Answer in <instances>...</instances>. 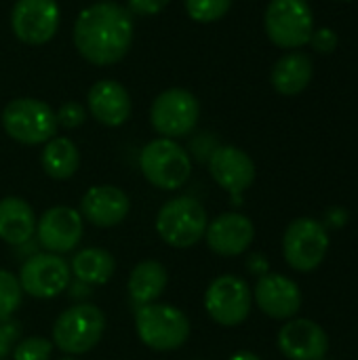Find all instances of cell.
Here are the masks:
<instances>
[{"label": "cell", "instance_id": "obj_1", "mask_svg": "<svg viewBox=\"0 0 358 360\" xmlns=\"http://www.w3.org/2000/svg\"><path fill=\"white\" fill-rule=\"evenodd\" d=\"M133 42V15L116 2H97L84 8L74 23V44L93 65L120 61Z\"/></svg>", "mask_w": 358, "mask_h": 360}, {"label": "cell", "instance_id": "obj_2", "mask_svg": "<svg viewBox=\"0 0 358 360\" xmlns=\"http://www.w3.org/2000/svg\"><path fill=\"white\" fill-rule=\"evenodd\" d=\"M135 329L141 344L158 352L177 350L190 338L188 316L175 306L156 304V302L139 306L135 314Z\"/></svg>", "mask_w": 358, "mask_h": 360}, {"label": "cell", "instance_id": "obj_3", "mask_svg": "<svg viewBox=\"0 0 358 360\" xmlns=\"http://www.w3.org/2000/svg\"><path fill=\"white\" fill-rule=\"evenodd\" d=\"M207 226V211L192 196L171 198L156 215L158 236L175 249H188L200 243L205 238Z\"/></svg>", "mask_w": 358, "mask_h": 360}, {"label": "cell", "instance_id": "obj_4", "mask_svg": "<svg viewBox=\"0 0 358 360\" xmlns=\"http://www.w3.org/2000/svg\"><path fill=\"white\" fill-rule=\"evenodd\" d=\"M106 331V316L93 304H78L63 310L53 325V344L65 354L93 350Z\"/></svg>", "mask_w": 358, "mask_h": 360}, {"label": "cell", "instance_id": "obj_5", "mask_svg": "<svg viewBox=\"0 0 358 360\" xmlns=\"http://www.w3.org/2000/svg\"><path fill=\"white\" fill-rule=\"evenodd\" d=\"M143 177L160 190H179L192 171L188 152L173 139L158 137L143 146L139 154Z\"/></svg>", "mask_w": 358, "mask_h": 360}, {"label": "cell", "instance_id": "obj_6", "mask_svg": "<svg viewBox=\"0 0 358 360\" xmlns=\"http://www.w3.org/2000/svg\"><path fill=\"white\" fill-rule=\"evenodd\" d=\"M2 127L6 135L19 143L36 146L55 137L57 118L49 103L32 97H19L2 110Z\"/></svg>", "mask_w": 358, "mask_h": 360}, {"label": "cell", "instance_id": "obj_7", "mask_svg": "<svg viewBox=\"0 0 358 360\" xmlns=\"http://www.w3.org/2000/svg\"><path fill=\"white\" fill-rule=\"evenodd\" d=\"M329 253V232L323 221L312 217L293 219L283 236L285 262L298 272L317 270Z\"/></svg>", "mask_w": 358, "mask_h": 360}, {"label": "cell", "instance_id": "obj_8", "mask_svg": "<svg viewBox=\"0 0 358 360\" xmlns=\"http://www.w3.org/2000/svg\"><path fill=\"white\" fill-rule=\"evenodd\" d=\"M266 32L276 46H304L314 32L310 4L306 0H270L266 8Z\"/></svg>", "mask_w": 358, "mask_h": 360}, {"label": "cell", "instance_id": "obj_9", "mask_svg": "<svg viewBox=\"0 0 358 360\" xmlns=\"http://www.w3.org/2000/svg\"><path fill=\"white\" fill-rule=\"evenodd\" d=\"M253 306L251 287L234 276H217L205 293V310L222 327H236L247 321Z\"/></svg>", "mask_w": 358, "mask_h": 360}, {"label": "cell", "instance_id": "obj_10", "mask_svg": "<svg viewBox=\"0 0 358 360\" xmlns=\"http://www.w3.org/2000/svg\"><path fill=\"white\" fill-rule=\"evenodd\" d=\"M200 116V103L186 89H169L160 93L150 110L152 127L167 139L188 135Z\"/></svg>", "mask_w": 358, "mask_h": 360}, {"label": "cell", "instance_id": "obj_11", "mask_svg": "<svg viewBox=\"0 0 358 360\" xmlns=\"http://www.w3.org/2000/svg\"><path fill=\"white\" fill-rule=\"evenodd\" d=\"M70 264L55 253H38L23 262L19 270L21 291L38 297L51 300L63 293L70 287Z\"/></svg>", "mask_w": 358, "mask_h": 360}, {"label": "cell", "instance_id": "obj_12", "mask_svg": "<svg viewBox=\"0 0 358 360\" xmlns=\"http://www.w3.org/2000/svg\"><path fill=\"white\" fill-rule=\"evenodd\" d=\"M13 34L25 44L49 42L59 27V6L55 0H17L11 13Z\"/></svg>", "mask_w": 358, "mask_h": 360}, {"label": "cell", "instance_id": "obj_13", "mask_svg": "<svg viewBox=\"0 0 358 360\" xmlns=\"http://www.w3.org/2000/svg\"><path fill=\"white\" fill-rule=\"evenodd\" d=\"M84 232V219L80 211L70 207H51L42 213V217L36 224L38 243L46 253H68L78 247Z\"/></svg>", "mask_w": 358, "mask_h": 360}, {"label": "cell", "instance_id": "obj_14", "mask_svg": "<svg viewBox=\"0 0 358 360\" xmlns=\"http://www.w3.org/2000/svg\"><path fill=\"white\" fill-rule=\"evenodd\" d=\"M253 300L266 316L291 321L302 308V289L289 276L266 272L255 283Z\"/></svg>", "mask_w": 358, "mask_h": 360}, {"label": "cell", "instance_id": "obj_15", "mask_svg": "<svg viewBox=\"0 0 358 360\" xmlns=\"http://www.w3.org/2000/svg\"><path fill=\"white\" fill-rule=\"evenodd\" d=\"M279 348L289 360H323L329 352V335L310 319H291L279 331Z\"/></svg>", "mask_w": 358, "mask_h": 360}, {"label": "cell", "instance_id": "obj_16", "mask_svg": "<svg viewBox=\"0 0 358 360\" xmlns=\"http://www.w3.org/2000/svg\"><path fill=\"white\" fill-rule=\"evenodd\" d=\"M205 238L213 253L224 257H236L251 247L255 238V226L247 215L230 211L222 213L207 226Z\"/></svg>", "mask_w": 358, "mask_h": 360}, {"label": "cell", "instance_id": "obj_17", "mask_svg": "<svg viewBox=\"0 0 358 360\" xmlns=\"http://www.w3.org/2000/svg\"><path fill=\"white\" fill-rule=\"evenodd\" d=\"M211 177L230 194H241L255 181V165L247 152L236 146H219L209 156Z\"/></svg>", "mask_w": 358, "mask_h": 360}, {"label": "cell", "instance_id": "obj_18", "mask_svg": "<svg viewBox=\"0 0 358 360\" xmlns=\"http://www.w3.org/2000/svg\"><path fill=\"white\" fill-rule=\"evenodd\" d=\"M131 209L129 196L116 186H93L80 200V215L97 228L118 226Z\"/></svg>", "mask_w": 358, "mask_h": 360}, {"label": "cell", "instance_id": "obj_19", "mask_svg": "<svg viewBox=\"0 0 358 360\" xmlns=\"http://www.w3.org/2000/svg\"><path fill=\"white\" fill-rule=\"evenodd\" d=\"M89 112L106 127H120L131 116V97L116 80H99L91 86L87 97Z\"/></svg>", "mask_w": 358, "mask_h": 360}, {"label": "cell", "instance_id": "obj_20", "mask_svg": "<svg viewBox=\"0 0 358 360\" xmlns=\"http://www.w3.org/2000/svg\"><path fill=\"white\" fill-rule=\"evenodd\" d=\"M36 234V215L32 207L17 196L0 200V238L13 247L25 245Z\"/></svg>", "mask_w": 358, "mask_h": 360}, {"label": "cell", "instance_id": "obj_21", "mask_svg": "<svg viewBox=\"0 0 358 360\" xmlns=\"http://www.w3.org/2000/svg\"><path fill=\"white\" fill-rule=\"evenodd\" d=\"M167 283H169L167 268L160 262L146 259L137 264L129 276V295L139 306L154 304L165 293Z\"/></svg>", "mask_w": 358, "mask_h": 360}, {"label": "cell", "instance_id": "obj_22", "mask_svg": "<svg viewBox=\"0 0 358 360\" xmlns=\"http://www.w3.org/2000/svg\"><path fill=\"white\" fill-rule=\"evenodd\" d=\"M312 80V61L304 53H289L281 57L272 70V86L281 95H298Z\"/></svg>", "mask_w": 358, "mask_h": 360}, {"label": "cell", "instance_id": "obj_23", "mask_svg": "<svg viewBox=\"0 0 358 360\" xmlns=\"http://www.w3.org/2000/svg\"><path fill=\"white\" fill-rule=\"evenodd\" d=\"M72 274L84 285H106L116 270L112 253L99 247H87L72 257Z\"/></svg>", "mask_w": 358, "mask_h": 360}, {"label": "cell", "instance_id": "obj_24", "mask_svg": "<svg viewBox=\"0 0 358 360\" xmlns=\"http://www.w3.org/2000/svg\"><path fill=\"white\" fill-rule=\"evenodd\" d=\"M40 162H42L44 173L51 179L63 181V179H70L78 171L80 154L74 141H70L68 137H53L46 141Z\"/></svg>", "mask_w": 358, "mask_h": 360}, {"label": "cell", "instance_id": "obj_25", "mask_svg": "<svg viewBox=\"0 0 358 360\" xmlns=\"http://www.w3.org/2000/svg\"><path fill=\"white\" fill-rule=\"evenodd\" d=\"M21 295L23 291L19 278L8 270H0V323L8 321L15 314V310H19Z\"/></svg>", "mask_w": 358, "mask_h": 360}, {"label": "cell", "instance_id": "obj_26", "mask_svg": "<svg viewBox=\"0 0 358 360\" xmlns=\"http://www.w3.org/2000/svg\"><path fill=\"white\" fill-rule=\"evenodd\" d=\"M232 6V0H186L188 15L198 23H213L222 19Z\"/></svg>", "mask_w": 358, "mask_h": 360}, {"label": "cell", "instance_id": "obj_27", "mask_svg": "<svg viewBox=\"0 0 358 360\" xmlns=\"http://www.w3.org/2000/svg\"><path fill=\"white\" fill-rule=\"evenodd\" d=\"M53 344L44 338H27L13 350L15 360H51Z\"/></svg>", "mask_w": 358, "mask_h": 360}, {"label": "cell", "instance_id": "obj_28", "mask_svg": "<svg viewBox=\"0 0 358 360\" xmlns=\"http://www.w3.org/2000/svg\"><path fill=\"white\" fill-rule=\"evenodd\" d=\"M55 118L57 124H61L63 129H78L87 118V110L78 101H68L55 112Z\"/></svg>", "mask_w": 358, "mask_h": 360}, {"label": "cell", "instance_id": "obj_29", "mask_svg": "<svg viewBox=\"0 0 358 360\" xmlns=\"http://www.w3.org/2000/svg\"><path fill=\"white\" fill-rule=\"evenodd\" d=\"M19 335H21V325L17 321L8 319V321L0 323V360L8 356V352H11L13 344L19 340Z\"/></svg>", "mask_w": 358, "mask_h": 360}, {"label": "cell", "instance_id": "obj_30", "mask_svg": "<svg viewBox=\"0 0 358 360\" xmlns=\"http://www.w3.org/2000/svg\"><path fill=\"white\" fill-rule=\"evenodd\" d=\"M169 0H129V13L139 17L158 15L167 8Z\"/></svg>", "mask_w": 358, "mask_h": 360}, {"label": "cell", "instance_id": "obj_31", "mask_svg": "<svg viewBox=\"0 0 358 360\" xmlns=\"http://www.w3.org/2000/svg\"><path fill=\"white\" fill-rule=\"evenodd\" d=\"M310 42L319 53H333L338 46V34L329 27H321V30L312 32Z\"/></svg>", "mask_w": 358, "mask_h": 360}, {"label": "cell", "instance_id": "obj_32", "mask_svg": "<svg viewBox=\"0 0 358 360\" xmlns=\"http://www.w3.org/2000/svg\"><path fill=\"white\" fill-rule=\"evenodd\" d=\"M249 270L255 272L257 276H264V274L268 272V262H266V257H264V255H253V257L249 259Z\"/></svg>", "mask_w": 358, "mask_h": 360}, {"label": "cell", "instance_id": "obj_33", "mask_svg": "<svg viewBox=\"0 0 358 360\" xmlns=\"http://www.w3.org/2000/svg\"><path fill=\"white\" fill-rule=\"evenodd\" d=\"M327 217L331 219L333 228H342V224H344V219H346V213H344L340 207H333V209L329 211V215H327Z\"/></svg>", "mask_w": 358, "mask_h": 360}, {"label": "cell", "instance_id": "obj_34", "mask_svg": "<svg viewBox=\"0 0 358 360\" xmlns=\"http://www.w3.org/2000/svg\"><path fill=\"white\" fill-rule=\"evenodd\" d=\"M230 360H262L257 354L253 352H236L234 356H230Z\"/></svg>", "mask_w": 358, "mask_h": 360}, {"label": "cell", "instance_id": "obj_35", "mask_svg": "<svg viewBox=\"0 0 358 360\" xmlns=\"http://www.w3.org/2000/svg\"><path fill=\"white\" fill-rule=\"evenodd\" d=\"M61 360H74V359H61Z\"/></svg>", "mask_w": 358, "mask_h": 360}, {"label": "cell", "instance_id": "obj_36", "mask_svg": "<svg viewBox=\"0 0 358 360\" xmlns=\"http://www.w3.org/2000/svg\"><path fill=\"white\" fill-rule=\"evenodd\" d=\"M323 360H331V359H323Z\"/></svg>", "mask_w": 358, "mask_h": 360}, {"label": "cell", "instance_id": "obj_37", "mask_svg": "<svg viewBox=\"0 0 358 360\" xmlns=\"http://www.w3.org/2000/svg\"><path fill=\"white\" fill-rule=\"evenodd\" d=\"M103 2H108V0H103Z\"/></svg>", "mask_w": 358, "mask_h": 360}]
</instances>
